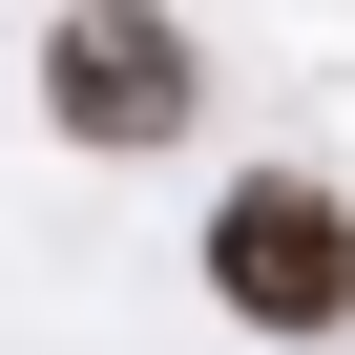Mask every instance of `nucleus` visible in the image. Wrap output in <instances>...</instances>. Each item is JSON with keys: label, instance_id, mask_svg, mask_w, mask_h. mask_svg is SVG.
I'll return each instance as SVG.
<instances>
[{"label": "nucleus", "instance_id": "nucleus-1", "mask_svg": "<svg viewBox=\"0 0 355 355\" xmlns=\"http://www.w3.org/2000/svg\"><path fill=\"white\" fill-rule=\"evenodd\" d=\"M209 293L251 334H355V209L313 189V167H251V189L209 209Z\"/></svg>", "mask_w": 355, "mask_h": 355}, {"label": "nucleus", "instance_id": "nucleus-2", "mask_svg": "<svg viewBox=\"0 0 355 355\" xmlns=\"http://www.w3.org/2000/svg\"><path fill=\"white\" fill-rule=\"evenodd\" d=\"M42 125L63 146H167L189 125V21L167 0H63L42 21Z\"/></svg>", "mask_w": 355, "mask_h": 355}]
</instances>
